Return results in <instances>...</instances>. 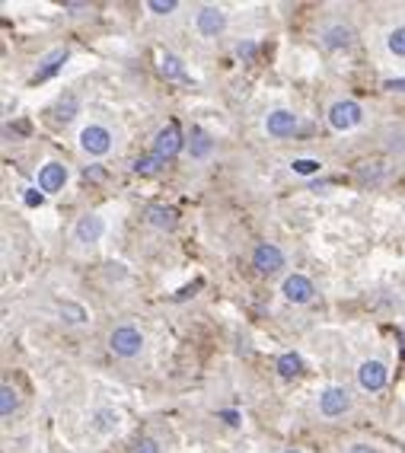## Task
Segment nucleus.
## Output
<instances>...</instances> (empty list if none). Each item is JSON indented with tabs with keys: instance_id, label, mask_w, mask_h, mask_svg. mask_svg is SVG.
<instances>
[{
	"instance_id": "nucleus-3",
	"label": "nucleus",
	"mask_w": 405,
	"mask_h": 453,
	"mask_svg": "<svg viewBox=\"0 0 405 453\" xmlns=\"http://www.w3.org/2000/svg\"><path fill=\"white\" fill-rule=\"evenodd\" d=\"M358 121H360V106L354 99L332 102V108H329V125H332L335 131H351Z\"/></svg>"
},
{
	"instance_id": "nucleus-13",
	"label": "nucleus",
	"mask_w": 405,
	"mask_h": 453,
	"mask_svg": "<svg viewBox=\"0 0 405 453\" xmlns=\"http://www.w3.org/2000/svg\"><path fill=\"white\" fill-rule=\"evenodd\" d=\"M64 61H67V51H64V48H58V51H52V55H45V57H42V67L35 70V80H48V77H52Z\"/></svg>"
},
{
	"instance_id": "nucleus-7",
	"label": "nucleus",
	"mask_w": 405,
	"mask_h": 453,
	"mask_svg": "<svg viewBox=\"0 0 405 453\" xmlns=\"http://www.w3.org/2000/svg\"><path fill=\"white\" fill-rule=\"evenodd\" d=\"M195 26H198L201 35L217 38L220 32L227 29V13L220 10V6H201V10H198V19H195Z\"/></svg>"
},
{
	"instance_id": "nucleus-19",
	"label": "nucleus",
	"mask_w": 405,
	"mask_h": 453,
	"mask_svg": "<svg viewBox=\"0 0 405 453\" xmlns=\"http://www.w3.org/2000/svg\"><path fill=\"white\" fill-rule=\"evenodd\" d=\"M16 406H20V399H16V389H13V386H4V389H0V412H4V415H13Z\"/></svg>"
},
{
	"instance_id": "nucleus-12",
	"label": "nucleus",
	"mask_w": 405,
	"mask_h": 453,
	"mask_svg": "<svg viewBox=\"0 0 405 453\" xmlns=\"http://www.w3.org/2000/svg\"><path fill=\"white\" fill-rule=\"evenodd\" d=\"M67 182V169L61 163H45L39 169V189L45 191V195H52V191H61Z\"/></svg>"
},
{
	"instance_id": "nucleus-10",
	"label": "nucleus",
	"mask_w": 405,
	"mask_h": 453,
	"mask_svg": "<svg viewBox=\"0 0 405 453\" xmlns=\"http://www.w3.org/2000/svg\"><path fill=\"white\" fill-rule=\"evenodd\" d=\"M265 131L271 138H290L297 131V115L287 112V108H275V112L265 118Z\"/></svg>"
},
{
	"instance_id": "nucleus-24",
	"label": "nucleus",
	"mask_w": 405,
	"mask_h": 453,
	"mask_svg": "<svg viewBox=\"0 0 405 453\" xmlns=\"http://www.w3.org/2000/svg\"><path fill=\"white\" fill-rule=\"evenodd\" d=\"M147 6H150V10L156 13V16H166V13H173L176 6H179V4H176V0H150Z\"/></svg>"
},
{
	"instance_id": "nucleus-5",
	"label": "nucleus",
	"mask_w": 405,
	"mask_h": 453,
	"mask_svg": "<svg viewBox=\"0 0 405 453\" xmlns=\"http://www.w3.org/2000/svg\"><path fill=\"white\" fill-rule=\"evenodd\" d=\"M179 150H182L179 125H176V121H169L166 128H160V131H156V138H154V153H156L160 160H169V157H176Z\"/></svg>"
},
{
	"instance_id": "nucleus-18",
	"label": "nucleus",
	"mask_w": 405,
	"mask_h": 453,
	"mask_svg": "<svg viewBox=\"0 0 405 453\" xmlns=\"http://www.w3.org/2000/svg\"><path fill=\"white\" fill-rule=\"evenodd\" d=\"M351 42V32L341 29V26H332V29H326V45L329 48H341V45Z\"/></svg>"
},
{
	"instance_id": "nucleus-30",
	"label": "nucleus",
	"mask_w": 405,
	"mask_h": 453,
	"mask_svg": "<svg viewBox=\"0 0 405 453\" xmlns=\"http://www.w3.org/2000/svg\"><path fill=\"white\" fill-rule=\"evenodd\" d=\"M236 51H239V55H252V42H246V45H239V48H236Z\"/></svg>"
},
{
	"instance_id": "nucleus-20",
	"label": "nucleus",
	"mask_w": 405,
	"mask_h": 453,
	"mask_svg": "<svg viewBox=\"0 0 405 453\" xmlns=\"http://www.w3.org/2000/svg\"><path fill=\"white\" fill-rule=\"evenodd\" d=\"M77 106H80V102H77V96H74V93H67L64 99L58 102V118H61V121H71L74 115H77Z\"/></svg>"
},
{
	"instance_id": "nucleus-2",
	"label": "nucleus",
	"mask_w": 405,
	"mask_h": 453,
	"mask_svg": "<svg viewBox=\"0 0 405 453\" xmlns=\"http://www.w3.org/2000/svg\"><path fill=\"white\" fill-rule=\"evenodd\" d=\"M80 147H84L90 157H105V153L112 150V134H109V128H103V125H86L84 131H80Z\"/></svg>"
},
{
	"instance_id": "nucleus-29",
	"label": "nucleus",
	"mask_w": 405,
	"mask_h": 453,
	"mask_svg": "<svg viewBox=\"0 0 405 453\" xmlns=\"http://www.w3.org/2000/svg\"><path fill=\"white\" fill-rule=\"evenodd\" d=\"M64 10H71V13H80V10H86L84 4H64Z\"/></svg>"
},
{
	"instance_id": "nucleus-28",
	"label": "nucleus",
	"mask_w": 405,
	"mask_h": 453,
	"mask_svg": "<svg viewBox=\"0 0 405 453\" xmlns=\"http://www.w3.org/2000/svg\"><path fill=\"white\" fill-rule=\"evenodd\" d=\"M26 204H42V195H35V191L29 189V191H26Z\"/></svg>"
},
{
	"instance_id": "nucleus-25",
	"label": "nucleus",
	"mask_w": 405,
	"mask_h": 453,
	"mask_svg": "<svg viewBox=\"0 0 405 453\" xmlns=\"http://www.w3.org/2000/svg\"><path fill=\"white\" fill-rule=\"evenodd\" d=\"M61 313L71 316V323H84V319H86V313L80 310V306H74V303H64V306H61Z\"/></svg>"
},
{
	"instance_id": "nucleus-21",
	"label": "nucleus",
	"mask_w": 405,
	"mask_h": 453,
	"mask_svg": "<svg viewBox=\"0 0 405 453\" xmlns=\"http://www.w3.org/2000/svg\"><path fill=\"white\" fill-rule=\"evenodd\" d=\"M386 45H389V51H392V55L405 57V26H399V29H392V32H389V38H386Z\"/></svg>"
},
{
	"instance_id": "nucleus-1",
	"label": "nucleus",
	"mask_w": 405,
	"mask_h": 453,
	"mask_svg": "<svg viewBox=\"0 0 405 453\" xmlns=\"http://www.w3.org/2000/svg\"><path fill=\"white\" fill-rule=\"evenodd\" d=\"M141 345H144V335L135 329V325H118V329L109 335V348L115 351L118 357L141 354Z\"/></svg>"
},
{
	"instance_id": "nucleus-4",
	"label": "nucleus",
	"mask_w": 405,
	"mask_h": 453,
	"mask_svg": "<svg viewBox=\"0 0 405 453\" xmlns=\"http://www.w3.org/2000/svg\"><path fill=\"white\" fill-rule=\"evenodd\" d=\"M348 408H351V393H348L345 386H329L319 393V412L326 415V418H338Z\"/></svg>"
},
{
	"instance_id": "nucleus-15",
	"label": "nucleus",
	"mask_w": 405,
	"mask_h": 453,
	"mask_svg": "<svg viewBox=\"0 0 405 453\" xmlns=\"http://www.w3.org/2000/svg\"><path fill=\"white\" fill-rule=\"evenodd\" d=\"M300 367H303V361H300V354H294V351H287V354L278 357V374L281 376H297Z\"/></svg>"
},
{
	"instance_id": "nucleus-27",
	"label": "nucleus",
	"mask_w": 405,
	"mask_h": 453,
	"mask_svg": "<svg viewBox=\"0 0 405 453\" xmlns=\"http://www.w3.org/2000/svg\"><path fill=\"white\" fill-rule=\"evenodd\" d=\"M348 453H377V450H373V447H367V444H354Z\"/></svg>"
},
{
	"instance_id": "nucleus-6",
	"label": "nucleus",
	"mask_w": 405,
	"mask_h": 453,
	"mask_svg": "<svg viewBox=\"0 0 405 453\" xmlns=\"http://www.w3.org/2000/svg\"><path fill=\"white\" fill-rule=\"evenodd\" d=\"M252 265L262 274H275L278 268H284V252L275 246V242H258L256 252H252Z\"/></svg>"
},
{
	"instance_id": "nucleus-22",
	"label": "nucleus",
	"mask_w": 405,
	"mask_h": 453,
	"mask_svg": "<svg viewBox=\"0 0 405 453\" xmlns=\"http://www.w3.org/2000/svg\"><path fill=\"white\" fill-rule=\"evenodd\" d=\"M160 163H163V160L156 157V153H150V157H141V160H137L135 169H137V172H144V176H150V172L160 169Z\"/></svg>"
},
{
	"instance_id": "nucleus-8",
	"label": "nucleus",
	"mask_w": 405,
	"mask_h": 453,
	"mask_svg": "<svg viewBox=\"0 0 405 453\" xmlns=\"http://www.w3.org/2000/svg\"><path fill=\"white\" fill-rule=\"evenodd\" d=\"M386 380H389V370H386V364H380V361H364V364L358 367V383L367 389V393H377V389H383Z\"/></svg>"
},
{
	"instance_id": "nucleus-31",
	"label": "nucleus",
	"mask_w": 405,
	"mask_h": 453,
	"mask_svg": "<svg viewBox=\"0 0 405 453\" xmlns=\"http://www.w3.org/2000/svg\"><path fill=\"white\" fill-rule=\"evenodd\" d=\"M284 453H297V450H284Z\"/></svg>"
},
{
	"instance_id": "nucleus-14",
	"label": "nucleus",
	"mask_w": 405,
	"mask_h": 453,
	"mask_svg": "<svg viewBox=\"0 0 405 453\" xmlns=\"http://www.w3.org/2000/svg\"><path fill=\"white\" fill-rule=\"evenodd\" d=\"M147 217H150V223H154V227H160V230H169L176 223V214L169 208H163V204H150Z\"/></svg>"
},
{
	"instance_id": "nucleus-26",
	"label": "nucleus",
	"mask_w": 405,
	"mask_h": 453,
	"mask_svg": "<svg viewBox=\"0 0 405 453\" xmlns=\"http://www.w3.org/2000/svg\"><path fill=\"white\" fill-rule=\"evenodd\" d=\"M131 453H160V447H156V440L144 437V440H137L135 450H131Z\"/></svg>"
},
{
	"instance_id": "nucleus-16",
	"label": "nucleus",
	"mask_w": 405,
	"mask_h": 453,
	"mask_svg": "<svg viewBox=\"0 0 405 453\" xmlns=\"http://www.w3.org/2000/svg\"><path fill=\"white\" fill-rule=\"evenodd\" d=\"M160 70H163V77H169V80H182V77H186V67H182V61L176 55H163Z\"/></svg>"
},
{
	"instance_id": "nucleus-17",
	"label": "nucleus",
	"mask_w": 405,
	"mask_h": 453,
	"mask_svg": "<svg viewBox=\"0 0 405 453\" xmlns=\"http://www.w3.org/2000/svg\"><path fill=\"white\" fill-rule=\"evenodd\" d=\"M211 138H207V134L205 131H198V128H195V131H192V157H207V153H211Z\"/></svg>"
},
{
	"instance_id": "nucleus-9",
	"label": "nucleus",
	"mask_w": 405,
	"mask_h": 453,
	"mask_svg": "<svg viewBox=\"0 0 405 453\" xmlns=\"http://www.w3.org/2000/svg\"><path fill=\"white\" fill-rule=\"evenodd\" d=\"M281 291H284V297L290 300V303H309L313 300V281L307 278V274H287L284 278V284H281Z\"/></svg>"
},
{
	"instance_id": "nucleus-23",
	"label": "nucleus",
	"mask_w": 405,
	"mask_h": 453,
	"mask_svg": "<svg viewBox=\"0 0 405 453\" xmlns=\"http://www.w3.org/2000/svg\"><path fill=\"white\" fill-rule=\"evenodd\" d=\"M290 166H294L297 176H313V172H319L322 163H319V160H294Z\"/></svg>"
},
{
	"instance_id": "nucleus-11",
	"label": "nucleus",
	"mask_w": 405,
	"mask_h": 453,
	"mask_svg": "<svg viewBox=\"0 0 405 453\" xmlns=\"http://www.w3.org/2000/svg\"><path fill=\"white\" fill-rule=\"evenodd\" d=\"M105 233V220L96 214H86L77 220V227H74V236H77V242H84V246H90V242H99V236Z\"/></svg>"
}]
</instances>
